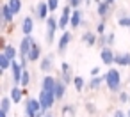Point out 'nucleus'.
<instances>
[{"label":"nucleus","mask_w":130,"mask_h":117,"mask_svg":"<svg viewBox=\"0 0 130 117\" xmlns=\"http://www.w3.org/2000/svg\"><path fill=\"white\" fill-rule=\"evenodd\" d=\"M2 52H4L11 60H16V57L20 55V48H16V46H13V44H6V46L2 48Z\"/></svg>","instance_id":"nucleus-20"},{"label":"nucleus","mask_w":130,"mask_h":117,"mask_svg":"<svg viewBox=\"0 0 130 117\" xmlns=\"http://www.w3.org/2000/svg\"><path fill=\"white\" fill-rule=\"evenodd\" d=\"M46 4H48V7H50V13H54V11H57V7H59V0H46Z\"/></svg>","instance_id":"nucleus-32"},{"label":"nucleus","mask_w":130,"mask_h":117,"mask_svg":"<svg viewBox=\"0 0 130 117\" xmlns=\"http://www.w3.org/2000/svg\"><path fill=\"white\" fill-rule=\"evenodd\" d=\"M32 30H34V18L32 16H25L23 21H22V32L25 36H32Z\"/></svg>","instance_id":"nucleus-16"},{"label":"nucleus","mask_w":130,"mask_h":117,"mask_svg":"<svg viewBox=\"0 0 130 117\" xmlns=\"http://www.w3.org/2000/svg\"><path fill=\"white\" fill-rule=\"evenodd\" d=\"M41 108H43V106H41L39 99L29 98V99L25 101V117H36V113H38Z\"/></svg>","instance_id":"nucleus-4"},{"label":"nucleus","mask_w":130,"mask_h":117,"mask_svg":"<svg viewBox=\"0 0 130 117\" xmlns=\"http://www.w3.org/2000/svg\"><path fill=\"white\" fill-rule=\"evenodd\" d=\"M54 62H55V57H54V53H48V55H45V57L39 60V69H41V73H50V71L54 69Z\"/></svg>","instance_id":"nucleus-9"},{"label":"nucleus","mask_w":130,"mask_h":117,"mask_svg":"<svg viewBox=\"0 0 130 117\" xmlns=\"http://www.w3.org/2000/svg\"><path fill=\"white\" fill-rule=\"evenodd\" d=\"M105 85L110 92H121V73L119 69H114L110 67L107 73H105Z\"/></svg>","instance_id":"nucleus-1"},{"label":"nucleus","mask_w":130,"mask_h":117,"mask_svg":"<svg viewBox=\"0 0 130 117\" xmlns=\"http://www.w3.org/2000/svg\"><path fill=\"white\" fill-rule=\"evenodd\" d=\"M11 64H13V60L2 52V53H0V69H2V71H7V69H11Z\"/></svg>","instance_id":"nucleus-24"},{"label":"nucleus","mask_w":130,"mask_h":117,"mask_svg":"<svg viewBox=\"0 0 130 117\" xmlns=\"http://www.w3.org/2000/svg\"><path fill=\"white\" fill-rule=\"evenodd\" d=\"M84 2H86V4H91V0H84Z\"/></svg>","instance_id":"nucleus-44"},{"label":"nucleus","mask_w":130,"mask_h":117,"mask_svg":"<svg viewBox=\"0 0 130 117\" xmlns=\"http://www.w3.org/2000/svg\"><path fill=\"white\" fill-rule=\"evenodd\" d=\"M98 44H100L102 48H105V46H107V34H103V36H98Z\"/></svg>","instance_id":"nucleus-36"},{"label":"nucleus","mask_w":130,"mask_h":117,"mask_svg":"<svg viewBox=\"0 0 130 117\" xmlns=\"http://www.w3.org/2000/svg\"><path fill=\"white\" fill-rule=\"evenodd\" d=\"M94 2H96V4H100V2H102V0H94Z\"/></svg>","instance_id":"nucleus-46"},{"label":"nucleus","mask_w":130,"mask_h":117,"mask_svg":"<svg viewBox=\"0 0 130 117\" xmlns=\"http://www.w3.org/2000/svg\"><path fill=\"white\" fill-rule=\"evenodd\" d=\"M57 78H61L66 85H70V83H71V73H62V71H61V73L57 75Z\"/></svg>","instance_id":"nucleus-30"},{"label":"nucleus","mask_w":130,"mask_h":117,"mask_svg":"<svg viewBox=\"0 0 130 117\" xmlns=\"http://www.w3.org/2000/svg\"><path fill=\"white\" fill-rule=\"evenodd\" d=\"M128 83H130V76H128Z\"/></svg>","instance_id":"nucleus-47"},{"label":"nucleus","mask_w":130,"mask_h":117,"mask_svg":"<svg viewBox=\"0 0 130 117\" xmlns=\"http://www.w3.org/2000/svg\"><path fill=\"white\" fill-rule=\"evenodd\" d=\"M118 25H119V27H128V29H130V16H128V14L119 16V18H118Z\"/></svg>","instance_id":"nucleus-29"},{"label":"nucleus","mask_w":130,"mask_h":117,"mask_svg":"<svg viewBox=\"0 0 130 117\" xmlns=\"http://www.w3.org/2000/svg\"><path fill=\"white\" fill-rule=\"evenodd\" d=\"M66 83L61 80V78H57V82H55V89H54V94H55V98H57V101L59 99H62L64 96H66Z\"/></svg>","instance_id":"nucleus-18"},{"label":"nucleus","mask_w":130,"mask_h":117,"mask_svg":"<svg viewBox=\"0 0 130 117\" xmlns=\"http://www.w3.org/2000/svg\"><path fill=\"white\" fill-rule=\"evenodd\" d=\"M82 43H86V46H94L98 44V34L93 30H86L82 34Z\"/></svg>","instance_id":"nucleus-15"},{"label":"nucleus","mask_w":130,"mask_h":117,"mask_svg":"<svg viewBox=\"0 0 130 117\" xmlns=\"http://www.w3.org/2000/svg\"><path fill=\"white\" fill-rule=\"evenodd\" d=\"M39 103H41V106H43V110H50L54 105H55V101H57V98H55V94L54 92H48V90H43L41 89V92H39Z\"/></svg>","instance_id":"nucleus-3"},{"label":"nucleus","mask_w":130,"mask_h":117,"mask_svg":"<svg viewBox=\"0 0 130 117\" xmlns=\"http://www.w3.org/2000/svg\"><path fill=\"white\" fill-rule=\"evenodd\" d=\"M91 76H100V67H93L91 69Z\"/></svg>","instance_id":"nucleus-40"},{"label":"nucleus","mask_w":130,"mask_h":117,"mask_svg":"<svg viewBox=\"0 0 130 117\" xmlns=\"http://www.w3.org/2000/svg\"><path fill=\"white\" fill-rule=\"evenodd\" d=\"M102 83H105V75H100V76H91L89 83H87V89L91 90H98L102 87Z\"/></svg>","instance_id":"nucleus-19"},{"label":"nucleus","mask_w":130,"mask_h":117,"mask_svg":"<svg viewBox=\"0 0 130 117\" xmlns=\"http://www.w3.org/2000/svg\"><path fill=\"white\" fill-rule=\"evenodd\" d=\"M112 117H126V112H123V110H114Z\"/></svg>","instance_id":"nucleus-39"},{"label":"nucleus","mask_w":130,"mask_h":117,"mask_svg":"<svg viewBox=\"0 0 130 117\" xmlns=\"http://www.w3.org/2000/svg\"><path fill=\"white\" fill-rule=\"evenodd\" d=\"M0 117H7V112H2V110H0Z\"/></svg>","instance_id":"nucleus-41"},{"label":"nucleus","mask_w":130,"mask_h":117,"mask_svg":"<svg viewBox=\"0 0 130 117\" xmlns=\"http://www.w3.org/2000/svg\"><path fill=\"white\" fill-rule=\"evenodd\" d=\"M110 9H112V6H110V4H107L105 0H102V2L98 4V7H96V13H98V16L102 18V21H105V20L109 18V14H110Z\"/></svg>","instance_id":"nucleus-13"},{"label":"nucleus","mask_w":130,"mask_h":117,"mask_svg":"<svg viewBox=\"0 0 130 117\" xmlns=\"http://www.w3.org/2000/svg\"><path fill=\"white\" fill-rule=\"evenodd\" d=\"M46 117H54V115H52V113H46Z\"/></svg>","instance_id":"nucleus-45"},{"label":"nucleus","mask_w":130,"mask_h":117,"mask_svg":"<svg viewBox=\"0 0 130 117\" xmlns=\"http://www.w3.org/2000/svg\"><path fill=\"white\" fill-rule=\"evenodd\" d=\"M100 59H102V62H103L105 66H112V64H114V59H116V53L112 52L110 46H105V48H102V52H100Z\"/></svg>","instance_id":"nucleus-10"},{"label":"nucleus","mask_w":130,"mask_h":117,"mask_svg":"<svg viewBox=\"0 0 130 117\" xmlns=\"http://www.w3.org/2000/svg\"><path fill=\"white\" fill-rule=\"evenodd\" d=\"M13 20H14V14L11 7L7 6V2L2 4V7H0V23H2V27H7L9 23H13Z\"/></svg>","instance_id":"nucleus-5"},{"label":"nucleus","mask_w":130,"mask_h":117,"mask_svg":"<svg viewBox=\"0 0 130 117\" xmlns=\"http://www.w3.org/2000/svg\"><path fill=\"white\" fill-rule=\"evenodd\" d=\"M22 75H23V66L18 60H13V64H11V76H13L14 85L22 83Z\"/></svg>","instance_id":"nucleus-8"},{"label":"nucleus","mask_w":130,"mask_h":117,"mask_svg":"<svg viewBox=\"0 0 130 117\" xmlns=\"http://www.w3.org/2000/svg\"><path fill=\"white\" fill-rule=\"evenodd\" d=\"M96 34H98V36H103V34H105V21H100V23L96 25Z\"/></svg>","instance_id":"nucleus-33"},{"label":"nucleus","mask_w":130,"mask_h":117,"mask_svg":"<svg viewBox=\"0 0 130 117\" xmlns=\"http://www.w3.org/2000/svg\"><path fill=\"white\" fill-rule=\"evenodd\" d=\"M105 2H107V4H110V6H112V4H114V2H116V0H105Z\"/></svg>","instance_id":"nucleus-42"},{"label":"nucleus","mask_w":130,"mask_h":117,"mask_svg":"<svg viewBox=\"0 0 130 117\" xmlns=\"http://www.w3.org/2000/svg\"><path fill=\"white\" fill-rule=\"evenodd\" d=\"M82 2L84 0H68V6H71V9H78Z\"/></svg>","instance_id":"nucleus-34"},{"label":"nucleus","mask_w":130,"mask_h":117,"mask_svg":"<svg viewBox=\"0 0 130 117\" xmlns=\"http://www.w3.org/2000/svg\"><path fill=\"white\" fill-rule=\"evenodd\" d=\"M73 87H75V90H78V92H80V90L86 87L84 78H82V76H75V78H73Z\"/></svg>","instance_id":"nucleus-27"},{"label":"nucleus","mask_w":130,"mask_h":117,"mask_svg":"<svg viewBox=\"0 0 130 117\" xmlns=\"http://www.w3.org/2000/svg\"><path fill=\"white\" fill-rule=\"evenodd\" d=\"M11 106H13V99H11V98L6 96V98L0 99V110H2V112H7V113H9Z\"/></svg>","instance_id":"nucleus-26"},{"label":"nucleus","mask_w":130,"mask_h":117,"mask_svg":"<svg viewBox=\"0 0 130 117\" xmlns=\"http://www.w3.org/2000/svg\"><path fill=\"white\" fill-rule=\"evenodd\" d=\"M55 82H57V78L46 75V76H43V80H41V89H43V90H48V92H54Z\"/></svg>","instance_id":"nucleus-17"},{"label":"nucleus","mask_w":130,"mask_h":117,"mask_svg":"<svg viewBox=\"0 0 130 117\" xmlns=\"http://www.w3.org/2000/svg\"><path fill=\"white\" fill-rule=\"evenodd\" d=\"M71 39H73L71 32H70V30H64L62 36H61L59 41H57V53H64V52L68 50V46L71 44Z\"/></svg>","instance_id":"nucleus-7"},{"label":"nucleus","mask_w":130,"mask_h":117,"mask_svg":"<svg viewBox=\"0 0 130 117\" xmlns=\"http://www.w3.org/2000/svg\"><path fill=\"white\" fill-rule=\"evenodd\" d=\"M86 110H87L91 115H93V113H96V106H94L91 101H87V103H86Z\"/></svg>","instance_id":"nucleus-37"},{"label":"nucleus","mask_w":130,"mask_h":117,"mask_svg":"<svg viewBox=\"0 0 130 117\" xmlns=\"http://www.w3.org/2000/svg\"><path fill=\"white\" fill-rule=\"evenodd\" d=\"M23 96H25V89H22L20 85H14V87L9 90V98L13 99V103H14V105H16V103H22Z\"/></svg>","instance_id":"nucleus-14"},{"label":"nucleus","mask_w":130,"mask_h":117,"mask_svg":"<svg viewBox=\"0 0 130 117\" xmlns=\"http://www.w3.org/2000/svg\"><path fill=\"white\" fill-rule=\"evenodd\" d=\"M45 21H46V36H45V39H46L48 44H52L54 39H55V32L59 29V20H55L54 16H48Z\"/></svg>","instance_id":"nucleus-2"},{"label":"nucleus","mask_w":130,"mask_h":117,"mask_svg":"<svg viewBox=\"0 0 130 117\" xmlns=\"http://www.w3.org/2000/svg\"><path fill=\"white\" fill-rule=\"evenodd\" d=\"M61 71H62V73H71V66H70L68 62H62V64H61Z\"/></svg>","instance_id":"nucleus-38"},{"label":"nucleus","mask_w":130,"mask_h":117,"mask_svg":"<svg viewBox=\"0 0 130 117\" xmlns=\"http://www.w3.org/2000/svg\"><path fill=\"white\" fill-rule=\"evenodd\" d=\"M61 115L62 117H75L77 115V106L75 105H64L62 110H61Z\"/></svg>","instance_id":"nucleus-23"},{"label":"nucleus","mask_w":130,"mask_h":117,"mask_svg":"<svg viewBox=\"0 0 130 117\" xmlns=\"http://www.w3.org/2000/svg\"><path fill=\"white\" fill-rule=\"evenodd\" d=\"M118 98H119V103H130V94L125 92V90L118 92Z\"/></svg>","instance_id":"nucleus-31"},{"label":"nucleus","mask_w":130,"mask_h":117,"mask_svg":"<svg viewBox=\"0 0 130 117\" xmlns=\"http://www.w3.org/2000/svg\"><path fill=\"white\" fill-rule=\"evenodd\" d=\"M82 23H84V14H82V11H80V9H73L71 20H70V27H71V29H78V27H82Z\"/></svg>","instance_id":"nucleus-12"},{"label":"nucleus","mask_w":130,"mask_h":117,"mask_svg":"<svg viewBox=\"0 0 130 117\" xmlns=\"http://www.w3.org/2000/svg\"><path fill=\"white\" fill-rule=\"evenodd\" d=\"M7 6L11 7V11H13L14 16L20 14V11H22V0H7Z\"/></svg>","instance_id":"nucleus-25"},{"label":"nucleus","mask_w":130,"mask_h":117,"mask_svg":"<svg viewBox=\"0 0 130 117\" xmlns=\"http://www.w3.org/2000/svg\"><path fill=\"white\" fill-rule=\"evenodd\" d=\"M71 13H73L71 6H64V7H62V13H61V16H59V30H66V29L70 27Z\"/></svg>","instance_id":"nucleus-6"},{"label":"nucleus","mask_w":130,"mask_h":117,"mask_svg":"<svg viewBox=\"0 0 130 117\" xmlns=\"http://www.w3.org/2000/svg\"><path fill=\"white\" fill-rule=\"evenodd\" d=\"M34 11H36V16L39 18V20H46L48 18V13H50V7H48V4H46V0L43 2H38V6L34 7Z\"/></svg>","instance_id":"nucleus-11"},{"label":"nucleus","mask_w":130,"mask_h":117,"mask_svg":"<svg viewBox=\"0 0 130 117\" xmlns=\"http://www.w3.org/2000/svg\"><path fill=\"white\" fill-rule=\"evenodd\" d=\"M126 117H130V108H128V112H126Z\"/></svg>","instance_id":"nucleus-43"},{"label":"nucleus","mask_w":130,"mask_h":117,"mask_svg":"<svg viewBox=\"0 0 130 117\" xmlns=\"http://www.w3.org/2000/svg\"><path fill=\"white\" fill-rule=\"evenodd\" d=\"M114 41H116L114 32H109V34H107V46H112V44H114Z\"/></svg>","instance_id":"nucleus-35"},{"label":"nucleus","mask_w":130,"mask_h":117,"mask_svg":"<svg viewBox=\"0 0 130 117\" xmlns=\"http://www.w3.org/2000/svg\"><path fill=\"white\" fill-rule=\"evenodd\" d=\"M29 60H30V62L41 60V46H39L38 43L32 44V50H30V53H29Z\"/></svg>","instance_id":"nucleus-22"},{"label":"nucleus","mask_w":130,"mask_h":117,"mask_svg":"<svg viewBox=\"0 0 130 117\" xmlns=\"http://www.w3.org/2000/svg\"><path fill=\"white\" fill-rule=\"evenodd\" d=\"M30 83V71L29 69H23V75H22V83L20 87H27Z\"/></svg>","instance_id":"nucleus-28"},{"label":"nucleus","mask_w":130,"mask_h":117,"mask_svg":"<svg viewBox=\"0 0 130 117\" xmlns=\"http://www.w3.org/2000/svg\"><path fill=\"white\" fill-rule=\"evenodd\" d=\"M114 64H118L119 67H125V66H130V53H116V59H114Z\"/></svg>","instance_id":"nucleus-21"}]
</instances>
